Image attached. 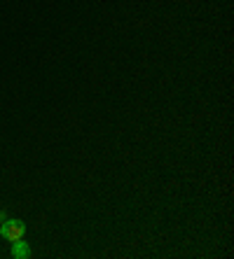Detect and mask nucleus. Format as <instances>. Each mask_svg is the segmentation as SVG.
Wrapping results in <instances>:
<instances>
[{"label": "nucleus", "instance_id": "obj_1", "mask_svg": "<svg viewBox=\"0 0 234 259\" xmlns=\"http://www.w3.org/2000/svg\"><path fill=\"white\" fill-rule=\"evenodd\" d=\"M24 234H26V224L21 220H5L3 229H0V236H5L10 243L24 238Z\"/></svg>", "mask_w": 234, "mask_h": 259}, {"label": "nucleus", "instance_id": "obj_2", "mask_svg": "<svg viewBox=\"0 0 234 259\" xmlns=\"http://www.w3.org/2000/svg\"><path fill=\"white\" fill-rule=\"evenodd\" d=\"M12 257H14V259H26V257H30L28 243H24L21 238H19V241H14V243H12Z\"/></svg>", "mask_w": 234, "mask_h": 259}, {"label": "nucleus", "instance_id": "obj_3", "mask_svg": "<svg viewBox=\"0 0 234 259\" xmlns=\"http://www.w3.org/2000/svg\"><path fill=\"white\" fill-rule=\"evenodd\" d=\"M5 220H7V212H5V210H0V222H5Z\"/></svg>", "mask_w": 234, "mask_h": 259}, {"label": "nucleus", "instance_id": "obj_4", "mask_svg": "<svg viewBox=\"0 0 234 259\" xmlns=\"http://www.w3.org/2000/svg\"><path fill=\"white\" fill-rule=\"evenodd\" d=\"M0 229H3V224H0Z\"/></svg>", "mask_w": 234, "mask_h": 259}]
</instances>
